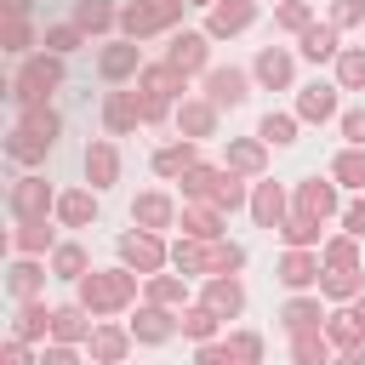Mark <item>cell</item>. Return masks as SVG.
Returning <instances> with one entry per match:
<instances>
[{
	"label": "cell",
	"mask_w": 365,
	"mask_h": 365,
	"mask_svg": "<svg viewBox=\"0 0 365 365\" xmlns=\"http://www.w3.org/2000/svg\"><path fill=\"white\" fill-rule=\"evenodd\" d=\"M171 262H177L182 274H234V268H245V251H240V245H222V240L182 234V240L171 245Z\"/></svg>",
	"instance_id": "cell-1"
},
{
	"label": "cell",
	"mask_w": 365,
	"mask_h": 365,
	"mask_svg": "<svg viewBox=\"0 0 365 365\" xmlns=\"http://www.w3.org/2000/svg\"><path fill=\"white\" fill-rule=\"evenodd\" d=\"M131 297H137L131 262H125V268H91V274L80 279V308H86V314H120Z\"/></svg>",
	"instance_id": "cell-2"
},
{
	"label": "cell",
	"mask_w": 365,
	"mask_h": 365,
	"mask_svg": "<svg viewBox=\"0 0 365 365\" xmlns=\"http://www.w3.org/2000/svg\"><path fill=\"white\" fill-rule=\"evenodd\" d=\"M182 6H188V0H137V6H125V11H120V29H125L131 40L160 34V29H171V23L182 17Z\"/></svg>",
	"instance_id": "cell-3"
},
{
	"label": "cell",
	"mask_w": 365,
	"mask_h": 365,
	"mask_svg": "<svg viewBox=\"0 0 365 365\" xmlns=\"http://www.w3.org/2000/svg\"><path fill=\"white\" fill-rule=\"evenodd\" d=\"M63 86V63H57V51H46V57H29L23 63V74H17V103H46V91H57Z\"/></svg>",
	"instance_id": "cell-4"
},
{
	"label": "cell",
	"mask_w": 365,
	"mask_h": 365,
	"mask_svg": "<svg viewBox=\"0 0 365 365\" xmlns=\"http://www.w3.org/2000/svg\"><path fill=\"white\" fill-rule=\"evenodd\" d=\"M120 257L148 279V274H160V262H165L171 251L160 245V234H154V228H137V234H125V240H120Z\"/></svg>",
	"instance_id": "cell-5"
},
{
	"label": "cell",
	"mask_w": 365,
	"mask_h": 365,
	"mask_svg": "<svg viewBox=\"0 0 365 365\" xmlns=\"http://www.w3.org/2000/svg\"><path fill=\"white\" fill-rule=\"evenodd\" d=\"M46 211H57L46 177H17V182H11V217L23 222V217H46Z\"/></svg>",
	"instance_id": "cell-6"
},
{
	"label": "cell",
	"mask_w": 365,
	"mask_h": 365,
	"mask_svg": "<svg viewBox=\"0 0 365 365\" xmlns=\"http://www.w3.org/2000/svg\"><path fill=\"white\" fill-rule=\"evenodd\" d=\"M251 17H257V0H211V17H205V34H240V29H251Z\"/></svg>",
	"instance_id": "cell-7"
},
{
	"label": "cell",
	"mask_w": 365,
	"mask_h": 365,
	"mask_svg": "<svg viewBox=\"0 0 365 365\" xmlns=\"http://www.w3.org/2000/svg\"><path fill=\"white\" fill-rule=\"evenodd\" d=\"M245 91H251V80H245L240 68H211V74H205V97H211L217 108H240Z\"/></svg>",
	"instance_id": "cell-8"
},
{
	"label": "cell",
	"mask_w": 365,
	"mask_h": 365,
	"mask_svg": "<svg viewBox=\"0 0 365 365\" xmlns=\"http://www.w3.org/2000/svg\"><path fill=\"white\" fill-rule=\"evenodd\" d=\"M279 279H285L291 291H308V285H319V257H308V245H291V251L279 257Z\"/></svg>",
	"instance_id": "cell-9"
},
{
	"label": "cell",
	"mask_w": 365,
	"mask_h": 365,
	"mask_svg": "<svg viewBox=\"0 0 365 365\" xmlns=\"http://www.w3.org/2000/svg\"><path fill=\"white\" fill-rule=\"evenodd\" d=\"M137 120H143L137 91H108V103H103V125H108L114 137H125V131H137Z\"/></svg>",
	"instance_id": "cell-10"
},
{
	"label": "cell",
	"mask_w": 365,
	"mask_h": 365,
	"mask_svg": "<svg viewBox=\"0 0 365 365\" xmlns=\"http://www.w3.org/2000/svg\"><path fill=\"white\" fill-rule=\"evenodd\" d=\"M131 222L160 234V228H171V222H177V205H171L165 194H137V200H131Z\"/></svg>",
	"instance_id": "cell-11"
},
{
	"label": "cell",
	"mask_w": 365,
	"mask_h": 365,
	"mask_svg": "<svg viewBox=\"0 0 365 365\" xmlns=\"http://www.w3.org/2000/svg\"><path fill=\"white\" fill-rule=\"evenodd\" d=\"M177 325H182V319H171V314H165V302H148V308L131 319V336H137V342H165Z\"/></svg>",
	"instance_id": "cell-12"
},
{
	"label": "cell",
	"mask_w": 365,
	"mask_h": 365,
	"mask_svg": "<svg viewBox=\"0 0 365 365\" xmlns=\"http://www.w3.org/2000/svg\"><path fill=\"white\" fill-rule=\"evenodd\" d=\"M120 177V154H114V143H91L86 148V182L91 188H108Z\"/></svg>",
	"instance_id": "cell-13"
},
{
	"label": "cell",
	"mask_w": 365,
	"mask_h": 365,
	"mask_svg": "<svg viewBox=\"0 0 365 365\" xmlns=\"http://www.w3.org/2000/svg\"><path fill=\"white\" fill-rule=\"evenodd\" d=\"M297 211H308V217H331L336 211V182H319V177H308L302 188H297Z\"/></svg>",
	"instance_id": "cell-14"
},
{
	"label": "cell",
	"mask_w": 365,
	"mask_h": 365,
	"mask_svg": "<svg viewBox=\"0 0 365 365\" xmlns=\"http://www.w3.org/2000/svg\"><path fill=\"white\" fill-rule=\"evenodd\" d=\"M251 217H257L262 228H279V222H285V194H279V182H257V188H251Z\"/></svg>",
	"instance_id": "cell-15"
},
{
	"label": "cell",
	"mask_w": 365,
	"mask_h": 365,
	"mask_svg": "<svg viewBox=\"0 0 365 365\" xmlns=\"http://www.w3.org/2000/svg\"><path fill=\"white\" fill-rule=\"evenodd\" d=\"M182 228L200 234V240H217V234H222V205H217V200H194V205H182Z\"/></svg>",
	"instance_id": "cell-16"
},
{
	"label": "cell",
	"mask_w": 365,
	"mask_h": 365,
	"mask_svg": "<svg viewBox=\"0 0 365 365\" xmlns=\"http://www.w3.org/2000/svg\"><path fill=\"white\" fill-rule=\"evenodd\" d=\"M319 291H325L331 302H354V297L365 291V274H359V262H354V268H325V274H319Z\"/></svg>",
	"instance_id": "cell-17"
},
{
	"label": "cell",
	"mask_w": 365,
	"mask_h": 365,
	"mask_svg": "<svg viewBox=\"0 0 365 365\" xmlns=\"http://www.w3.org/2000/svg\"><path fill=\"white\" fill-rule=\"evenodd\" d=\"M205 308H211V314H222V319H234V314L245 308V285H240V279H222V274H217V279L205 285Z\"/></svg>",
	"instance_id": "cell-18"
},
{
	"label": "cell",
	"mask_w": 365,
	"mask_h": 365,
	"mask_svg": "<svg viewBox=\"0 0 365 365\" xmlns=\"http://www.w3.org/2000/svg\"><path fill=\"white\" fill-rule=\"evenodd\" d=\"M336 91H342V86H302L297 120H331V114H336Z\"/></svg>",
	"instance_id": "cell-19"
},
{
	"label": "cell",
	"mask_w": 365,
	"mask_h": 365,
	"mask_svg": "<svg viewBox=\"0 0 365 365\" xmlns=\"http://www.w3.org/2000/svg\"><path fill=\"white\" fill-rule=\"evenodd\" d=\"M177 125H182V137H211V131H217V103H211V97L182 103V108H177Z\"/></svg>",
	"instance_id": "cell-20"
},
{
	"label": "cell",
	"mask_w": 365,
	"mask_h": 365,
	"mask_svg": "<svg viewBox=\"0 0 365 365\" xmlns=\"http://www.w3.org/2000/svg\"><path fill=\"white\" fill-rule=\"evenodd\" d=\"M342 46H336V23H308L302 29V57L308 63H325V57H336Z\"/></svg>",
	"instance_id": "cell-21"
},
{
	"label": "cell",
	"mask_w": 365,
	"mask_h": 365,
	"mask_svg": "<svg viewBox=\"0 0 365 365\" xmlns=\"http://www.w3.org/2000/svg\"><path fill=\"white\" fill-rule=\"evenodd\" d=\"M205 40H211V34H177V40H171V51H165V63H177L182 74L205 68Z\"/></svg>",
	"instance_id": "cell-22"
},
{
	"label": "cell",
	"mask_w": 365,
	"mask_h": 365,
	"mask_svg": "<svg viewBox=\"0 0 365 365\" xmlns=\"http://www.w3.org/2000/svg\"><path fill=\"white\" fill-rule=\"evenodd\" d=\"M257 80H262L268 91L291 86V57H285L279 46H262V51H257Z\"/></svg>",
	"instance_id": "cell-23"
},
{
	"label": "cell",
	"mask_w": 365,
	"mask_h": 365,
	"mask_svg": "<svg viewBox=\"0 0 365 365\" xmlns=\"http://www.w3.org/2000/svg\"><path fill=\"white\" fill-rule=\"evenodd\" d=\"M46 148H51V137H40V131H29V125H17V131L6 137V154H11L17 165H34V160H46Z\"/></svg>",
	"instance_id": "cell-24"
},
{
	"label": "cell",
	"mask_w": 365,
	"mask_h": 365,
	"mask_svg": "<svg viewBox=\"0 0 365 365\" xmlns=\"http://www.w3.org/2000/svg\"><path fill=\"white\" fill-rule=\"evenodd\" d=\"M325 336H331V348H342V354H354V359H359V348H365V325H359L354 314H331Z\"/></svg>",
	"instance_id": "cell-25"
},
{
	"label": "cell",
	"mask_w": 365,
	"mask_h": 365,
	"mask_svg": "<svg viewBox=\"0 0 365 365\" xmlns=\"http://www.w3.org/2000/svg\"><path fill=\"white\" fill-rule=\"evenodd\" d=\"M97 68H103V80H125V74L143 68V57H137V46H103Z\"/></svg>",
	"instance_id": "cell-26"
},
{
	"label": "cell",
	"mask_w": 365,
	"mask_h": 365,
	"mask_svg": "<svg viewBox=\"0 0 365 365\" xmlns=\"http://www.w3.org/2000/svg\"><path fill=\"white\" fill-rule=\"evenodd\" d=\"M125 348H131V336H125L120 325H97V331H91V359L114 365V359H125Z\"/></svg>",
	"instance_id": "cell-27"
},
{
	"label": "cell",
	"mask_w": 365,
	"mask_h": 365,
	"mask_svg": "<svg viewBox=\"0 0 365 365\" xmlns=\"http://www.w3.org/2000/svg\"><path fill=\"white\" fill-rule=\"evenodd\" d=\"M137 86H143V91H160V97H171V91H182V68H177V63L137 68Z\"/></svg>",
	"instance_id": "cell-28"
},
{
	"label": "cell",
	"mask_w": 365,
	"mask_h": 365,
	"mask_svg": "<svg viewBox=\"0 0 365 365\" xmlns=\"http://www.w3.org/2000/svg\"><path fill=\"white\" fill-rule=\"evenodd\" d=\"M57 217H63L68 228H86V222L97 217V200H91V188H74V194H63V200H57Z\"/></svg>",
	"instance_id": "cell-29"
},
{
	"label": "cell",
	"mask_w": 365,
	"mask_h": 365,
	"mask_svg": "<svg viewBox=\"0 0 365 365\" xmlns=\"http://www.w3.org/2000/svg\"><path fill=\"white\" fill-rule=\"evenodd\" d=\"M74 23H80L86 34H103V29L120 23V11H114L108 0H80V6H74Z\"/></svg>",
	"instance_id": "cell-30"
},
{
	"label": "cell",
	"mask_w": 365,
	"mask_h": 365,
	"mask_svg": "<svg viewBox=\"0 0 365 365\" xmlns=\"http://www.w3.org/2000/svg\"><path fill=\"white\" fill-rule=\"evenodd\" d=\"M188 165H194V137H188V143H165V148L154 154V171H160V177H182Z\"/></svg>",
	"instance_id": "cell-31"
},
{
	"label": "cell",
	"mask_w": 365,
	"mask_h": 365,
	"mask_svg": "<svg viewBox=\"0 0 365 365\" xmlns=\"http://www.w3.org/2000/svg\"><path fill=\"white\" fill-rule=\"evenodd\" d=\"M228 171H240V177H257V171H262V143H257V137H240V143H228Z\"/></svg>",
	"instance_id": "cell-32"
},
{
	"label": "cell",
	"mask_w": 365,
	"mask_h": 365,
	"mask_svg": "<svg viewBox=\"0 0 365 365\" xmlns=\"http://www.w3.org/2000/svg\"><path fill=\"white\" fill-rule=\"evenodd\" d=\"M46 245H51L46 217H23V222H17V234H11V251H29V257H34V251H46Z\"/></svg>",
	"instance_id": "cell-33"
},
{
	"label": "cell",
	"mask_w": 365,
	"mask_h": 365,
	"mask_svg": "<svg viewBox=\"0 0 365 365\" xmlns=\"http://www.w3.org/2000/svg\"><path fill=\"white\" fill-rule=\"evenodd\" d=\"M291 354H297L302 365H325L331 336H319V325H314V331H291Z\"/></svg>",
	"instance_id": "cell-34"
},
{
	"label": "cell",
	"mask_w": 365,
	"mask_h": 365,
	"mask_svg": "<svg viewBox=\"0 0 365 365\" xmlns=\"http://www.w3.org/2000/svg\"><path fill=\"white\" fill-rule=\"evenodd\" d=\"M331 177L342 182V188H365V148L354 143V148H342L336 154V165H331Z\"/></svg>",
	"instance_id": "cell-35"
},
{
	"label": "cell",
	"mask_w": 365,
	"mask_h": 365,
	"mask_svg": "<svg viewBox=\"0 0 365 365\" xmlns=\"http://www.w3.org/2000/svg\"><path fill=\"white\" fill-rule=\"evenodd\" d=\"M217 182H222V171H211V165H200V160L182 171V194H188V200H211Z\"/></svg>",
	"instance_id": "cell-36"
},
{
	"label": "cell",
	"mask_w": 365,
	"mask_h": 365,
	"mask_svg": "<svg viewBox=\"0 0 365 365\" xmlns=\"http://www.w3.org/2000/svg\"><path fill=\"white\" fill-rule=\"evenodd\" d=\"M279 240H285V245H314V240H319V217H308V211H291V217L279 222Z\"/></svg>",
	"instance_id": "cell-37"
},
{
	"label": "cell",
	"mask_w": 365,
	"mask_h": 365,
	"mask_svg": "<svg viewBox=\"0 0 365 365\" xmlns=\"http://www.w3.org/2000/svg\"><path fill=\"white\" fill-rule=\"evenodd\" d=\"M40 279H46V274L29 262V251H23V257L6 268V285H11V297H34V291H40Z\"/></svg>",
	"instance_id": "cell-38"
},
{
	"label": "cell",
	"mask_w": 365,
	"mask_h": 365,
	"mask_svg": "<svg viewBox=\"0 0 365 365\" xmlns=\"http://www.w3.org/2000/svg\"><path fill=\"white\" fill-rule=\"evenodd\" d=\"M279 319H285V331H314V325H319L325 314H319V302H314V297H291Z\"/></svg>",
	"instance_id": "cell-39"
},
{
	"label": "cell",
	"mask_w": 365,
	"mask_h": 365,
	"mask_svg": "<svg viewBox=\"0 0 365 365\" xmlns=\"http://www.w3.org/2000/svg\"><path fill=\"white\" fill-rule=\"evenodd\" d=\"M336 86L365 91V51H336Z\"/></svg>",
	"instance_id": "cell-40"
},
{
	"label": "cell",
	"mask_w": 365,
	"mask_h": 365,
	"mask_svg": "<svg viewBox=\"0 0 365 365\" xmlns=\"http://www.w3.org/2000/svg\"><path fill=\"white\" fill-rule=\"evenodd\" d=\"M51 268H57V279H74V285H80V279H86V251H80V245H57V251H51Z\"/></svg>",
	"instance_id": "cell-41"
},
{
	"label": "cell",
	"mask_w": 365,
	"mask_h": 365,
	"mask_svg": "<svg viewBox=\"0 0 365 365\" xmlns=\"http://www.w3.org/2000/svg\"><path fill=\"white\" fill-rule=\"evenodd\" d=\"M51 314H57V308H40V302H29V297H23V314H17V336H46V331H51Z\"/></svg>",
	"instance_id": "cell-42"
},
{
	"label": "cell",
	"mask_w": 365,
	"mask_h": 365,
	"mask_svg": "<svg viewBox=\"0 0 365 365\" xmlns=\"http://www.w3.org/2000/svg\"><path fill=\"white\" fill-rule=\"evenodd\" d=\"M51 336L57 342H80L86 336V308H57L51 314Z\"/></svg>",
	"instance_id": "cell-43"
},
{
	"label": "cell",
	"mask_w": 365,
	"mask_h": 365,
	"mask_svg": "<svg viewBox=\"0 0 365 365\" xmlns=\"http://www.w3.org/2000/svg\"><path fill=\"white\" fill-rule=\"evenodd\" d=\"M23 125H29V131H40V137H51V143H57V125H63V120H57V114H51V108H46V103H23Z\"/></svg>",
	"instance_id": "cell-44"
},
{
	"label": "cell",
	"mask_w": 365,
	"mask_h": 365,
	"mask_svg": "<svg viewBox=\"0 0 365 365\" xmlns=\"http://www.w3.org/2000/svg\"><path fill=\"white\" fill-rule=\"evenodd\" d=\"M262 143H297V114H262Z\"/></svg>",
	"instance_id": "cell-45"
},
{
	"label": "cell",
	"mask_w": 365,
	"mask_h": 365,
	"mask_svg": "<svg viewBox=\"0 0 365 365\" xmlns=\"http://www.w3.org/2000/svg\"><path fill=\"white\" fill-rule=\"evenodd\" d=\"M188 291H182V279H171V274H148V302H165V308H177Z\"/></svg>",
	"instance_id": "cell-46"
},
{
	"label": "cell",
	"mask_w": 365,
	"mask_h": 365,
	"mask_svg": "<svg viewBox=\"0 0 365 365\" xmlns=\"http://www.w3.org/2000/svg\"><path fill=\"white\" fill-rule=\"evenodd\" d=\"M217 319H222V314H211V308L200 302V308H188V314H182V331H188L194 342H205V336L217 331Z\"/></svg>",
	"instance_id": "cell-47"
},
{
	"label": "cell",
	"mask_w": 365,
	"mask_h": 365,
	"mask_svg": "<svg viewBox=\"0 0 365 365\" xmlns=\"http://www.w3.org/2000/svg\"><path fill=\"white\" fill-rule=\"evenodd\" d=\"M274 23H279V29H291V34H302V29L314 23V17H308V6H302V0H279V11H274Z\"/></svg>",
	"instance_id": "cell-48"
},
{
	"label": "cell",
	"mask_w": 365,
	"mask_h": 365,
	"mask_svg": "<svg viewBox=\"0 0 365 365\" xmlns=\"http://www.w3.org/2000/svg\"><path fill=\"white\" fill-rule=\"evenodd\" d=\"M222 211H234V205H245V182H240V171H222V182H217V194H211Z\"/></svg>",
	"instance_id": "cell-49"
},
{
	"label": "cell",
	"mask_w": 365,
	"mask_h": 365,
	"mask_svg": "<svg viewBox=\"0 0 365 365\" xmlns=\"http://www.w3.org/2000/svg\"><path fill=\"white\" fill-rule=\"evenodd\" d=\"M354 262H359L354 234H342V240H331V245H325V268H354Z\"/></svg>",
	"instance_id": "cell-50"
},
{
	"label": "cell",
	"mask_w": 365,
	"mask_h": 365,
	"mask_svg": "<svg viewBox=\"0 0 365 365\" xmlns=\"http://www.w3.org/2000/svg\"><path fill=\"white\" fill-rule=\"evenodd\" d=\"M80 34H86L80 23H57V29H46V46L63 57V51H74V46H80Z\"/></svg>",
	"instance_id": "cell-51"
},
{
	"label": "cell",
	"mask_w": 365,
	"mask_h": 365,
	"mask_svg": "<svg viewBox=\"0 0 365 365\" xmlns=\"http://www.w3.org/2000/svg\"><path fill=\"white\" fill-rule=\"evenodd\" d=\"M137 108H143V125H154V120H165L171 97H160V91H143V86H137Z\"/></svg>",
	"instance_id": "cell-52"
},
{
	"label": "cell",
	"mask_w": 365,
	"mask_h": 365,
	"mask_svg": "<svg viewBox=\"0 0 365 365\" xmlns=\"http://www.w3.org/2000/svg\"><path fill=\"white\" fill-rule=\"evenodd\" d=\"M359 17H365V0H336V6H331V23H336V29H354Z\"/></svg>",
	"instance_id": "cell-53"
},
{
	"label": "cell",
	"mask_w": 365,
	"mask_h": 365,
	"mask_svg": "<svg viewBox=\"0 0 365 365\" xmlns=\"http://www.w3.org/2000/svg\"><path fill=\"white\" fill-rule=\"evenodd\" d=\"M29 40H34V34H29V23H23V17H11V23H6V51H29Z\"/></svg>",
	"instance_id": "cell-54"
},
{
	"label": "cell",
	"mask_w": 365,
	"mask_h": 365,
	"mask_svg": "<svg viewBox=\"0 0 365 365\" xmlns=\"http://www.w3.org/2000/svg\"><path fill=\"white\" fill-rule=\"evenodd\" d=\"M228 348H234V359H262V336H228Z\"/></svg>",
	"instance_id": "cell-55"
},
{
	"label": "cell",
	"mask_w": 365,
	"mask_h": 365,
	"mask_svg": "<svg viewBox=\"0 0 365 365\" xmlns=\"http://www.w3.org/2000/svg\"><path fill=\"white\" fill-rule=\"evenodd\" d=\"M342 137L365 148V108H348V114H342Z\"/></svg>",
	"instance_id": "cell-56"
},
{
	"label": "cell",
	"mask_w": 365,
	"mask_h": 365,
	"mask_svg": "<svg viewBox=\"0 0 365 365\" xmlns=\"http://www.w3.org/2000/svg\"><path fill=\"white\" fill-rule=\"evenodd\" d=\"M342 222H348V234H354V240H365V200H354V205L342 211Z\"/></svg>",
	"instance_id": "cell-57"
},
{
	"label": "cell",
	"mask_w": 365,
	"mask_h": 365,
	"mask_svg": "<svg viewBox=\"0 0 365 365\" xmlns=\"http://www.w3.org/2000/svg\"><path fill=\"white\" fill-rule=\"evenodd\" d=\"M46 365H74V348H68V342H51V348H46Z\"/></svg>",
	"instance_id": "cell-58"
},
{
	"label": "cell",
	"mask_w": 365,
	"mask_h": 365,
	"mask_svg": "<svg viewBox=\"0 0 365 365\" xmlns=\"http://www.w3.org/2000/svg\"><path fill=\"white\" fill-rule=\"evenodd\" d=\"M6 11H11V17H23V11H29V0H6Z\"/></svg>",
	"instance_id": "cell-59"
},
{
	"label": "cell",
	"mask_w": 365,
	"mask_h": 365,
	"mask_svg": "<svg viewBox=\"0 0 365 365\" xmlns=\"http://www.w3.org/2000/svg\"><path fill=\"white\" fill-rule=\"evenodd\" d=\"M354 319H359V325H365V291H359V297H354Z\"/></svg>",
	"instance_id": "cell-60"
},
{
	"label": "cell",
	"mask_w": 365,
	"mask_h": 365,
	"mask_svg": "<svg viewBox=\"0 0 365 365\" xmlns=\"http://www.w3.org/2000/svg\"><path fill=\"white\" fill-rule=\"evenodd\" d=\"M188 6H211V0H188Z\"/></svg>",
	"instance_id": "cell-61"
}]
</instances>
